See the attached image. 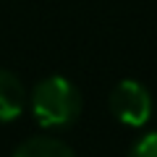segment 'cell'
Here are the masks:
<instances>
[{"label":"cell","mask_w":157,"mask_h":157,"mask_svg":"<svg viewBox=\"0 0 157 157\" xmlns=\"http://www.w3.org/2000/svg\"><path fill=\"white\" fill-rule=\"evenodd\" d=\"M110 113L121 121L123 126L139 128L152 118V94L141 81L136 78H123L118 81L110 92Z\"/></svg>","instance_id":"obj_2"},{"label":"cell","mask_w":157,"mask_h":157,"mask_svg":"<svg viewBox=\"0 0 157 157\" xmlns=\"http://www.w3.org/2000/svg\"><path fill=\"white\" fill-rule=\"evenodd\" d=\"M34 118L45 128H68L81 115V92L66 76H47L29 97Z\"/></svg>","instance_id":"obj_1"},{"label":"cell","mask_w":157,"mask_h":157,"mask_svg":"<svg viewBox=\"0 0 157 157\" xmlns=\"http://www.w3.org/2000/svg\"><path fill=\"white\" fill-rule=\"evenodd\" d=\"M26 107V89L16 73L0 68V121H13Z\"/></svg>","instance_id":"obj_3"},{"label":"cell","mask_w":157,"mask_h":157,"mask_svg":"<svg viewBox=\"0 0 157 157\" xmlns=\"http://www.w3.org/2000/svg\"><path fill=\"white\" fill-rule=\"evenodd\" d=\"M128 157H157V134H147L139 141H134Z\"/></svg>","instance_id":"obj_5"},{"label":"cell","mask_w":157,"mask_h":157,"mask_svg":"<svg viewBox=\"0 0 157 157\" xmlns=\"http://www.w3.org/2000/svg\"><path fill=\"white\" fill-rule=\"evenodd\" d=\"M13 157H76V155L66 141L55 139V136H32L13 152Z\"/></svg>","instance_id":"obj_4"}]
</instances>
